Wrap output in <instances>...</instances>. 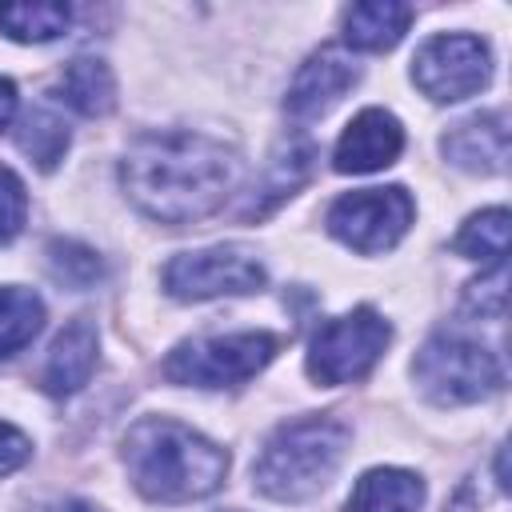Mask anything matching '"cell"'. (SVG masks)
I'll return each mask as SVG.
<instances>
[{
	"mask_svg": "<svg viewBox=\"0 0 512 512\" xmlns=\"http://www.w3.org/2000/svg\"><path fill=\"white\" fill-rule=\"evenodd\" d=\"M240 180V156L204 132H144L132 140L120 184L128 200L160 224L212 216Z\"/></svg>",
	"mask_w": 512,
	"mask_h": 512,
	"instance_id": "1",
	"label": "cell"
},
{
	"mask_svg": "<svg viewBox=\"0 0 512 512\" xmlns=\"http://www.w3.org/2000/svg\"><path fill=\"white\" fill-rule=\"evenodd\" d=\"M124 464L140 496L188 504L212 496L228 476V452L172 416H144L124 436Z\"/></svg>",
	"mask_w": 512,
	"mask_h": 512,
	"instance_id": "2",
	"label": "cell"
},
{
	"mask_svg": "<svg viewBox=\"0 0 512 512\" xmlns=\"http://www.w3.org/2000/svg\"><path fill=\"white\" fill-rule=\"evenodd\" d=\"M344 452H348L344 420H336V416L288 420L264 440V448L252 464V484H256V492H264L268 500H280V504L312 500L328 488Z\"/></svg>",
	"mask_w": 512,
	"mask_h": 512,
	"instance_id": "3",
	"label": "cell"
},
{
	"mask_svg": "<svg viewBox=\"0 0 512 512\" xmlns=\"http://www.w3.org/2000/svg\"><path fill=\"white\" fill-rule=\"evenodd\" d=\"M412 376H416L420 392L440 408L476 404V400L500 392V384H504L500 360L484 344H476L460 332L428 336L412 360Z\"/></svg>",
	"mask_w": 512,
	"mask_h": 512,
	"instance_id": "4",
	"label": "cell"
},
{
	"mask_svg": "<svg viewBox=\"0 0 512 512\" xmlns=\"http://www.w3.org/2000/svg\"><path fill=\"white\" fill-rule=\"evenodd\" d=\"M280 348V336L272 332H232V336H204V340H184L180 348L168 352L164 376L172 384H192V388H236L252 380Z\"/></svg>",
	"mask_w": 512,
	"mask_h": 512,
	"instance_id": "5",
	"label": "cell"
},
{
	"mask_svg": "<svg viewBox=\"0 0 512 512\" xmlns=\"http://www.w3.org/2000/svg\"><path fill=\"white\" fill-rule=\"evenodd\" d=\"M392 340V324L372 308H352L348 316L324 320L308 344V376L324 388L364 380Z\"/></svg>",
	"mask_w": 512,
	"mask_h": 512,
	"instance_id": "6",
	"label": "cell"
},
{
	"mask_svg": "<svg viewBox=\"0 0 512 512\" xmlns=\"http://www.w3.org/2000/svg\"><path fill=\"white\" fill-rule=\"evenodd\" d=\"M412 196L400 184L388 188H360V192H344L332 208H328V232L348 244L360 256H376L388 252L392 244H400V236L412 224Z\"/></svg>",
	"mask_w": 512,
	"mask_h": 512,
	"instance_id": "7",
	"label": "cell"
},
{
	"mask_svg": "<svg viewBox=\"0 0 512 512\" xmlns=\"http://www.w3.org/2000/svg\"><path fill=\"white\" fill-rule=\"evenodd\" d=\"M264 288V264L244 244H216L200 252H180L164 264V292L176 300L248 296Z\"/></svg>",
	"mask_w": 512,
	"mask_h": 512,
	"instance_id": "8",
	"label": "cell"
},
{
	"mask_svg": "<svg viewBox=\"0 0 512 512\" xmlns=\"http://www.w3.org/2000/svg\"><path fill=\"white\" fill-rule=\"evenodd\" d=\"M492 76V56L480 36L468 32H444L424 40V48L412 60V80L428 100L452 104L476 96Z\"/></svg>",
	"mask_w": 512,
	"mask_h": 512,
	"instance_id": "9",
	"label": "cell"
},
{
	"mask_svg": "<svg viewBox=\"0 0 512 512\" xmlns=\"http://www.w3.org/2000/svg\"><path fill=\"white\" fill-rule=\"evenodd\" d=\"M360 80V68L356 60L344 52V48H320L312 52L300 72L292 76L288 84V96H284V112L292 120H316L324 116L352 84Z\"/></svg>",
	"mask_w": 512,
	"mask_h": 512,
	"instance_id": "10",
	"label": "cell"
},
{
	"mask_svg": "<svg viewBox=\"0 0 512 512\" xmlns=\"http://www.w3.org/2000/svg\"><path fill=\"white\" fill-rule=\"evenodd\" d=\"M404 152V128L392 112L384 108H364L344 136L336 140L332 152V168L336 172H380L388 164H396V156Z\"/></svg>",
	"mask_w": 512,
	"mask_h": 512,
	"instance_id": "11",
	"label": "cell"
},
{
	"mask_svg": "<svg viewBox=\"0 0 512 512\" xmlns=\"http://www.w3.org/2000/svg\"><path fill=\"white\" fill-rule=\"evenodd\" d=\"M444 156L480 176H496L508 164V116L504 112H476L460 124H452L440 140Z\"/></svg>",
	"mask_w": 512,
	"mask_h": 512,
	"instance_id": "12",
	"label": "cell"
},
{
	"mask_svg": "<svg viewBox=\"0 0 512 512\" xmlns=\"http://www.w3.org/2000/svg\"><path fill=\"white\" fill-rule=\"evenodd\" d=\"M96 368V324L76 316L56 340H52V352H48V364H44V392L48 396H72L88 384Z\"/></svg>",
	"mask_w": 512,
	"mask_h": 512,
	"instance_id": "13",
	"label": "cell"
},
{
	"mask_svg": "<svg viewBox=\"0 0 512 512\" xmlns=\"http://www.w3.org/2000/svg\"><path fill=\"white\" fill-rule=\"evenodd\" d=\"M312 160H316V148L308 140H292V144H280L260 176V184L252 188V200L244 204V220H260L268 216L272 208H280L288 196H296V188L312 176Z\"/></svg>",
	"mask_w": 512,
	"mask_h": 512,
	"instance_id": "14",
	"label": "cell"
},
{
	"mask_svg": "<svg viewBox=\"0 0 512 512\" xmlns=\"http://www.w3.org/2000/svg\"><path fill=\"white\" fill-rule=\"evenodd\" d=\"M412 24V8L396 0H364L344 12V44L360 52H388Z\"/></svg>",
	"mask_w": 512,
	"mask_h": 512,
	"instance_id": "15",
	"label": "cell"
},
{
	"mask_svg": "<svg viewBox=\"0 0 512 512\" xmlns=\"http://www.w3.org/2000/svg\"><path fill=\"white\" fill-rule=\"evenodd\" d=\"M424 480L404 468H372L356 480L344 512H420Z\"/></svg>",
	"mask_w": 512,
	"mask_h": 512,
	"instance_id": "16",
	"label": "cell"
},
{
	"mask_svg": "<svg viewBox=\"0 0 512 512\" xmlns=\"http://www.w3.org/2000/svg\"><path fill=\"white\" fill-rule=\"evenodd\" d=\"M60 100L72 104L80 116H108L116 108V76L96 56H76L60 76Z\"/></svg>",
	"mask_w": 512,
	"mask_h": 512,
	"instance_id": "17",
	"label": "cell"
},
{
	"mask_svg": "<svg viewBox=\"0 0 512 512\" xmlns=\"http://www.w3.org/2000/svg\"><path fill=\"white\" fill-rule=\"evenodd\" d=\"M72 24V8L56 0H36V4H0V32L20 44H44L64 36Z\"/></svg>",
	"mask_w": 512,
	"mask_h": 512,
	"instance_id": "18",
	"label": "cell"
},
{
	"mask_svg": "<svg viewBox=\"0 0 512 512\" xmlns=\"http://www.w3.org/2000/svg\"><path fill=\"white\" fill-rule=\"evenodd\" d=\"M40 324H44V300L32 288L4 284L0 288V356H12L24 344H32Z\"/></svg>",
	"mask_w": 512,
	"mask_h": 512,
	"instance_id": "19",
	"label": "cell"
},
{
	"mask_svg": "<svg viewBox=\"0 0 512 512\" xmlns=\"http://www.w3.org/2000/svg\"><path fill=\"white\" fill-rule=\"evenodd\" d=\"M68 140H72V136H68V124H64L56 112H48V108H32V112L20 116L16 144H20V152H24L28 160H36L40 172H52V168L64 160Z\"/></svg>",
	"mask_w": 512,
	"mask_h": 512,
	"instance_id": "20",
	"label": "cell"
},
{
	"mask_svg": "<svg viewBox=\"0 0 512 512\" xmlns=\"http://www.w3.org/2000/svg\"><path fill=\"white\" fill-rule=\"evenodd\" d=\"M504 248H508V208H488L468 216V224L456 232L452 252L480 260V264H504Z\"/></svg>",
	"mask_w": 512,
	"mask_h": 512,
	"instance_id": "21",
	"label": "cell"
},
{
	"mask_svg": "<svg viewBox=\"0 0 512 512\" xmlns=\"http://www.w3.org/2000/svg\"><path fill=\"white\" fill-rule=\"evenodd\" d=\"M48 268L68 288H92L104 276V260L80 240H52L48 244Z\"/></svg>",
	"mask_w": 512,
	"mask_h": 512,
	"instance_id": "22",
	"label": "cell"
},
{
	"mask_svg": "<svg viewBox=\"0 0 512 512\" xmlns=\"http://www.w3.org/2000/svg\"><path fill=\"white\" fill-rule=\"evenodd\" d=\"M28 220V192L12 168H0V244L16 240Z\"/></svg>",
	"mask_w": 512,
	"mask_h": 512,
	"instance_id": "23",
	"label": "cell"
},
{
	"mask_svg": "<svg viewBox=\"0 0 512 512\" xmlns=\"http://www.w3.org/2000/svg\"><path fill=\"white\" fill-rule=\"evenodd\" d=\"M504 284H508V268L504 264H492V276L488 280H472L468 284L464 308L476 312V316H504V300H508Z\"/></svg>",
	"mask_w": 512,
	"mask_h": 512,
	"instance_id": "24",
	"label": "cell"
},
{
	"mask_svg": "<svg viewBox=\"0 0 512 512\" xmlns=\"http://www.w3.org/2000/svg\"><path fill=\"white\" fill-rule=\"evenodd\" d=\"M28 456H32L28 436H24L20 428H12V424H4V420H0V476L16 472V468H20Z\"/></svg>",
	"mask_w": 512,
	"mask_h": 512,
	"instance_id": "25",
	"label": "cell"
},
{
	"mask_svg": "<svg viewBox=\"0 0 512 512\" xmlns=\"http://www.w3.org/2000/svg\"><path fill=\"white\" fill-rule=\"evenodd\" d=\"M12 116H16V84L0 76V132L8 128Z\"/></svg>",
	"mask_w": 512,
	"mask_h": 512,
	"instance_id": "26",
	"label": "cell"
},
{
	"mask_svg": "<svg viewBox=\"0 0 512 512\" xmlns=\"http://www.w3.org/2000/svg\"><path fill=\"white\" fill-rule=\"evenodd\" d=\"M44 512H100V508L88 504V500H64V504H52V508H44Z\"/></svg>",
	"mask_w": 512,
	"mask_h": 512,
	"instance_id": "27",
	"label": "cell"
},
{
	"mask_svg": "<svg viewBox=\"0 0 512 512\" xmlns=\"http://www.w3.org/2000/svg\"><path fill=\"white\" fill-rule=\"evenodd\" d=\"M220 512H236V508H220Z\"/></svg>",
	"mask_w": 512,
	"mask_h": 512,
	"instance_id": "28",
	"label": "cell"
}]
</instances>
